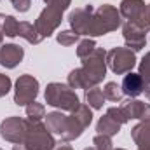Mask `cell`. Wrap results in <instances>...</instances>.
I'll return each mask as SVG.
<instances>
[{"mask_svg": "<svg viewBox=\"0 0 150 150\" xmlns=\"http://www.w3.org/2000/svg\"><path fill=\"white\" fill-rule=\"evenodd\" d=\"M122 112L126 113V117L131 119H138V120H150V105L145 101L129 98L120 105Z\"/></svg>", "mask_w": 150, "mask_h": 150, "instance_id": "5bb4252c", "label": "cell"}, {"mask_svg": "<svg viewBox=\"0 0 150 150\" xmlns=\"http://www.w3.org/2000/svg\"><path fill=\"white\" fill-rule=\"evenodd\" d=\"M143 93H145V96L150 100V84H145V89H143Z\"/></svg>", "mask_w": 150, "mask_h": 150, "instance_id": "1f68e13d", "label": "cell"}, {"mask_svg": "<svg viewBox=\"0 0 150 150\" xmlns=\"http://www.w3.org/2000/svg\"><path fill=\"white\" fill-rule=\"evenodd\" d=\"M103 94H105V100H110V101H120L122 98V89L117 82H107L105 87H103Z\"/></svg>", "mask_w": 150, "mask_h": 150, "instance_id": "7402d4cb", "label": "cell"}, {"mask_svg": "<svg viewBox=\"0 0 150 150\" xmlns=\"http://www.w3.org/2000/svg\"><path fill=\"white\" fill-rule=\"evenodd\" d=\"M0 150H2V149H0Z\"/></svg>", "mask_w": 150, "mask_h": 150, "instance_id": "ab89813d", "label": "cell"}, {"mask_svg": "<svg viewBox=\"0 0 150 150\" xmlns=\"http://www.w3.org/2000/svg\"><path fill=\"white\" fill-rule=\"evenodd\" d=\"M93 145L96 150H112V136L107 134H96L93 138Z\"/></svg>", "mask_w": 150, "mask_h": 150, "instance_id": "484cf974", "label": "cell"}, {"mask_svg": "<svg viewBox=\"0 0 150 150\" xmlns=\"http://www.w3.org/2000/svg\"><path fill=\"white\" fill-rule=\"evenodd\" d=\"M65 124H67V115L61 112H51L45 115V126L51 133L58 134L59 138L65 133Z\"/></svg>", "mask_w": 150, "mask_h": 150, "instance_id": "e0dca14e", "label": "cell"}, {"mask_svg": "<svg viewBox=\"0 0 150 150\" xmlns=\"http://www.w3.org/2000/svg\"><path fill=\"white\" fill-rule=\"evenodd\" d=\"M26 115L30 120H42L45 117V107L42 103L32 101L30 105H26Z\"/></svg>", "mask_w": 150, "mask_h": 150, "instance_id": "603a6c76", "label": "cell"}, {"mask_svg": "<svg viewBox=\"0 0 150 150\" xmlns=\"http://www.w3.org/2000/svg\"><path fill=\"white\" fill-rule=\"evenodd\" d=\"M45 103L54 108H59V110L74 112L80 105V98L68 84L51 82L45 87Z\"/></svg>", "mask_w": 150, "mask_h": 150, "instance_id": "7a4b0ae2", "label": "cell"}, {"mask_svg": "<svg viewBox=\"0 0 150 150\" xmlns=\"http://www.w3.org/2000/svg\"><path fill=\"white\" fill-rule=\"evenodd\" d=\"M38 96V80L30 74L21 75L16 80V89H14V103L18 107H26L32 101H35Z\"/></svg>", "mask_w": 150, "mask_h": 150, "instance_id": "9c48e42d", "label": "cell"}, {"mask_svg": "<svg viewBox=\"0 0 150 150\" xmlns=\"http://www.w3.org/2000/svg\"><path fill=\"white\" fill-rule=\"evenodd\" d=\"M93 18H94V7L84 5V7H77L75 11L70 12L68 23L77 35L93 37Z\"/></svg>", "mask_w": 150, "mask_h": 150, "instance_id": "30bf717a", "label": "cell"}, {"mask_svg": "<svg viewBox=\"0 0 150 150\" xmlns=\"http://www.w3.org/2000/svg\"><path fill=\"white\" fill-rule=\"evenodd\" d=\"M147 12H149V19H150V4H147Z\"/></svg>", "mask_w": 150, "mask_h": 150, "instance_id": "d590c367", "label": "cell"}, {"mask_svg": "<svg viewBox=\"0 0 150 150\" xmlns=\"http://www.w3.org/2000/svg\"><path fill=\"white\" fill-rule=\"evenodd\" d=\"M138 150H150V147H138Z\"/></svg>", "mask_w": 150, "mask_h": 150, "instance_id": "e575fe53", "label": "cell"}, {"mask_svg": "<svg viewBox=\"0 0 150 150\" xmlns=\"http://www.w3.org/2000/svg\"><path fill=\"white\" fill-rule=\"evenodd\" d=\"M120 126L122 124H119L117 120H113L110 115H103V117H100V120H98V124H96V131H98V134H107V136H115L119 131H120Z\"/></svg>", "mask_w": 150, "mask_h": 150, "instance_id": "d6986e66", "label": "cell"}, {"mask_svg": "<svg viewBox=\"0 0 150 150\" xmlns=\"http://www.w3.org/2000/svg\"><path fill=\"white\" fill-rule=\"evenodd\" d=\"M91 122H93L91 107L80 103L79 108L72 112V115H67V124H65V133H63V136H61V142L77 140Z\"/></svg>", "mask_w": 150, "mask_h": 150, "instance_id": "5b68a950", "label": "cell"}, {"mask_svg": "<svg viewBox=\"0 0 150 150\" xmlns=\"http://www.w3.org/2000/svg\"><path fill=\"white\" fill-rule=\"evenodd\" d=\"M61 21H63V12L47 5L45 9H42V12L37 16V19H35L33 25L37 28L38 35L42 38H45V37H51L58 30V26L61 25Z\"/></svg>", "mask_w": 150, "mask_h": 150, "instance_id": "8fae6325", "label": "cell"}, {"mask_svg": "<svg viewBox=\"0 0 150 150\" xmlns=\"http://www.w3.org/2000/svg\"><path fill=\"white\" fill-rule=\"evenodd\" d=\"M122 26V16L120 12L110 5L103 4L98 9H94V18H93V37H101L107 35L113 30Z\"/></svg>", "mask_w": 150, "mask_h": 150, "instance_id": "277c9868", "label": "cell"}, {"mask_svg": "<svg viewBox=\"0 0 150 150\" xmlns=\"http://www.w3.org/2000/svg\"><path fill=\"white\" fill-rule=\"evenodd\" d=\"M26 131H28V119H21L18 115L4 119L0 124V136L14 145H23Z\"/></svg>", "mask_w": 150, "mask_h": 150, "instance_id": "52a82bcc", "label": "cell"}, {"mask_svg": "<svg viewBox=\"0 0 150 150\" xmlns=\"http://www.w3.org/2000/svg\"><path fill=\"white\" fill-rule=\"evenodd\" d=\"M112 150H126V149H112Z\"/></svg>", "mask_w": 150, "mask_h": 150, "instance_id": "f35d334b", "label": "cell"}, {"mask_svg": "<svg viewBox=\"0 0 150 150\" xmlns=\"http://www.w3.org/2000/svg\"><path fill=\"white\" fill-rule=\"evenodd\" d=\"M94 49H96V42H94L93 38H84V40H80V42H79L77 56H79L80 59H84V58H86V56H89Z\"/></svg>", "mask_w": 150, "mask_h": 150, "instance_id": "cb8c5ba5", "label": "cell"}, {"mask_svg": "<svg viewBox=\"0 0 150 150\" xmlns=\"http://www.w3.org/2000/svg\"><path fill=\"white\" fill-rule=\"evenodd\" d=\"M86 101H87V105H89L91 108H94V110L103 108V105H105L103 89L98 87V86H94V87H91V89H86Z\"/></svg>", "mask_w": 150, "mask_h": 150, "instance_id": "44dd1931", "label": "cell"}, {"mask_svg": "<svg viewBox=\"0 0 150 150\" xmlns=\"http://www.w3.org/2000/svg\"><path fill=\"white\" fill-rule=\"evenodd\" d=\"M25 58V49L18 44L0 45V65L5 68H16Z\"/></svg>", "mask_w": 150, "mask_h": 150, "instance_id": "4fadbf2b", "label": "cell"}, {"mask_svg": "<svg viewBox=\"0 0 150 150\" xmlns=\"http://www.w3.org/2000/svg\"><path fill=\"white\" fill-rule=\"evenodd\" d=\"M120 89H122V94H126L129 98H136V96H140L143 93L145 82H143V79H142L140 74L129 72V74L124 77V80L120 84Z\"/></svg>", "mask_w": 150, "mask_h": 150, "instance_id": "9a60e30c", "label": "cell"}, {"mask_svg": "<svg viewBox=\"0 0 150 150\" xmlns=\"http://www.w3.org/2000/svg\"><path fill=\"white\" fill-rule=\"evenodd\" d=\"M150 30L149 28H143L140 25H134V23H129V21H124L122 23V37L126 42V47H129L131 51H142L147 44V33Z\"/></svg>", "mask_w": 150, "mask_h": 150, "instance_id": "7c38bea8", "label": "cell"}, {"mask_svg": "<svg viewBox=\"0 0 150 150\" xmlns=\"http://www.w3.org/2000/svg\"><path fill=\"white\" fill-rule=\"evenodd\" d=\"M2 40H4V35H2V33H0V45H2Z\"/></svg>", "mask_w": 150, "mask_h": 150, "instance_id": "74e56055", "label": "cell"}, {"mask_svg": "<svg viewBox=\"0 0 150 150\" xmlns=\"http://www.w3.org/2000/svg\"><path fill=\"white\" fill-rule=\"evenodd\" d=\"M12 150H26V149H25L23 145H14V147H12Z\"/></svg>", "mask_w": 150, "mask_h": 150, "instance_id": "836d02e7", "label": "cell"}, {"mask_svg": "<svg viewBox=\"0 0 150 150\" xmlns=\"http://www.w3.org/2000/svg\"><path fill=\"white\" fill-rule=\"evenodd\" d=\"M119 12L122 16V19L140 25L143 28L150 30V19H149V12H147V4L143 0H122Z\"/></svg>", "mask_w": 150, "mask_h": 150, "instance_id": "ba28073f", "label": "cell"}, {"mask_svg": "<svg viewBox=\"0 0 150 150\" xmlns=\"http://www.w3.org/2000/svg\"><path fill=\"white\" fill-rule=\"evenodd\" d=\"M131 138L138 147H150V120H142L131 129Z\"/></svg>", "mask_w": 150, "mask_h": 150, "instance_id": "2e32d148", "label": "cell"}, {"mask_svg": "<svg viewBox=\"0 0 150 150\" xmlns=\"http://www.w3.org/2000/svg\"><path fill=\"white\" fill-rule=\"evenodd\" d=\"M11 87H12V82H11L9 75L0 74V98H2V96H5V94L11 91Z\"/></svg>", "mask_w": 150, "mask_h": 150, "instance_id": "f546056e", "label": "cell"}, {"mask_svg": "<svg viewBox=\"0 0 150 150\" xmlns=\"http://www.w3.org/2000/svg\"><path fill=\"white\" fill-rule=\"evenodd\" d=\"M18 26L19 21L14 16L9 14H0V33L5 37H18Z\"/></svg>", "mask_w": 150, "mask_h": 150, "instance_id": "ffe728a7", "label": "cell"}, {"mask_svg": "<svg viewBox=\"0 0 150 150\" xmlns=\"http://www.w3.org/2000/svg\"><path fill=\"white\" fill-rule=\"evenodd\" d=\"M107 51L96 47L82 59V67L68 74V86L72 89H91L107 77Z\"/></svg>", "mask_w": 150, "mask_h": 150, "instance_id": "6da1fadb", "label": "cell"}, {"mask_svg": "<svg viewBox=\"0 0 150 150\" xmlns=\"http://www.w3.org/2000/svg\"><path fill=\"white\" fill-rule=\"evenodd\" d=\"M79 37L80 35H77L74 30H65V32H59L56 35V40L61 45H74L75 42H79Z\"/></svg>", "mask_w": 150, "mask_h": 150, "instance_id": "d4e9b609", "label": "cell"}, {"mask_svg": "<svg viewBox=\"0 0 150 150\" xmlns=\"http://www.w3.org/2000/svg\"><path fill=\"white\" fill-rule=\"evenodd\" d=\"M23 147L26 150H54L56 140L45 124H42L40 120L28 119V131H26Z\"/></svg>", "mask_w": 150, "mask_h": 150, "instance_id": "3957f363", "label": "cell"}, {"mask_svg": "<svg viewBox=\"0 0 150 150\" xmlns=\"http://www.w3.org/2000/svg\"><path fill=\"white\" fill-rule=\"evenodd\" d=\"M84 150H96L94 147H87V149H84Z\"/></svg>", "mask_w": 150, "mask_h": 150, "instance_id": "8d00e7d4", "label": "cell"}, {"mask_svg": "<svg viewBox=\"0 0 150 150\" xmlns=\"http://www.w3.org/2000/svg\"><path fill=\"white\" fill-rule=\"evenodd\" d=\"M54 150H74L70 145H59V147H56Z\"/></svg>", "mask_w": 150, "mask_h": 150, "instance_id": "d6a6232c", "label": "cell"}, {"mask_svg": "<svg viewBox=\"0 0 150 150\" xmlns=\"http://www.w3.org/2000/svg\"><path fill=\"white\" fill-rule=\"evenodd\" d=\"M18 37L25 38L26 42H30V44H33V45H37V44H40V42L44 40V38L38 35L35 25H32V23H28V21H19V26H18Z\"/></svg>", "mask_w": 150, "mask_h": 150, "instance_id": "ac0fdd59", "label": "cell"}, {"mask_svg": "<svg viewBox=\"0 0 150 150\" xmlns=\"http://www.w3.org/2000/svg\"><path fill=\"white\" fill-rule=\"evenodd\" d=\"M138 74L142 75V79H143L145 84H150V51L143 56V59H142V63H140Z\"/></svg>", "mask_w": 150, "mask_h": 150, "instance_id": "4316f807", "label": "cell"}, {"mask_svg": "<svg viewBox=\"0 0 150 150\" xmlns=\"http://www.w3.org/2000/svg\"><path fill=\"white\" fill-rule=\"evenodd\" d=\"M44 2H45V5L54 7V9L61 11V12H65L70 7V4H72V0H44Z\"/></svg>", "mask_w": 150, "mask_h": 150, "instance_id": "f1b7e54d", "label": "cell"}, {"mask_svg": "<svg viewBox=\"0 0 150 150\" xmlns=\"http://www.w3.org/2000/svg\"><path fill=\"white\" fill-rule=\"evenodd\" d=\"M11 4L14 5L16 11H19V12H26V11L30 9V5H32V0H11Z\"/></svg>", "mask_w": 150, "mask_h": 150, "instance_id": "4dcf8cb0", "label": "cell"}, {"mask_svg": "<svg viewBox=\"0 0 150 150\" xmlns=\"http://www.w3.org/2000/svg\"><path fill=\"white\" fill-rule=\"evenodd\" d=\"M107 65L117 75L129 74L136 65V54L129 47H113L107 51Z\"/></svg>", "mask_w": 150, "mask_h": 150, "instance_id": "8992f818", "label": "cell"}, {"mask_svg": "<svg viewBox=\"0 0 150 150\" xmlns=\"http://www.w3.org/2000/svg\"><path fill=\"white\" fill-rule=\"evenodd\" d=\"M107 115H110L113 120H117L119 124H126V122L129 120V119L126 117V113L122 112V108H120V107H119V108H117V107H110V108L107 110Z\"/></svg>", "mask_w": 150, "mask_h": 150, "instance_id": "83f0119b", "label": "cell"}]
</instances>
